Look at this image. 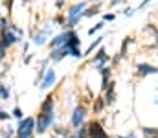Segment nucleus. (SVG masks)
<instances>
[{
    "instance_id": "f257e3e1",
    "label": "nucleus",
    "mask_w": 158,
    "mask_h": 138,
    "mask_svg": "<svg viewBox=\"0 0 158 138\" xmlns=\"http://www.w3.org/2000/svg\"><path fill=\"white\" fill-rule=\"evenodd\" d=\"M37 129L35 125V120L33 118H24L19 122V127L15 129L17 131V138H33V131Z\"/></svg>"
},
{
    "instance_id": "f03ea898",
    "label": "nucleus",
    "mask_w": 158,
    "mask_h": 138,
    "mask_svg": "<svg viewBox=\"0 0 158 138\" xmlns=\"http://www.w3.org/2000/svg\"><path fill=\"white\" fill-rule=\"evenodd\" d=\"M53 120H55V112L53 111H50V112H39L37 114V135L46 133V129L53 125Z\"/></svg>"
},
{
    "instance_id": "7ed1b4c3",
    "label": "nucleus",
    "mask_w": 158,
    "mask_h": 138,
    "mask_svg": "<svg viewBox=\"0 0 158 138\" xmlns=\"http://www.w3.org/2000/svg\"><path fill=\"white\" fill-rule=\"evenodd\" d=\"M85 118H86V107H85V105H77V107L74 109V112H72V118H70L72 127H76V129L83 127Z\"/></svg>"
},
{
    "instance_id": "20e7f679",
    "label": "nucleus",
    "mask_w": 158,
    "mask_h": 138,
    "mask_svg": "<svg viewBox=\"0 0 158 138\" xmlns=\"http://www.w3.org/2000/svg\"><path fill=\"white\" fill-rule=\"evenodd\" d=\"M88 135H90V138H110L105 133L103 125H101L99 122H96V120L88 123Z\"/></svg>"
},
{
    "instance_id": "39448f33",
    "label": "nucleus",
    "mask_w": 158,
    "mask_h": 138,
    "mask_svg": "<svg viewBox=\"0 0 158 138\" xmlns=\"http://www.w3.org/2000/svg\"><path fill=\"white\" fill-rule=\"evenodd\" d=\"M53 83H55V70H53V68H48V72H46V76H44V79H42V83H40L39 87L42 90H46V89H50Z\"/></svg>"
},
{
    "instance_id": "423d86ee",
    "label": "nucleus",
    "mask_w": 158,
    "mask_h": 138,
    "mask_svg": "<svg viewBox=\"0 0 158 138\" xmlns=\"http://www.w3.org/2000/svg\"><path fill=\"white\" fill-rule=\"evenodd\" d=\"M136 70L140 76H149V74H158V66H153V65H147V63H140L136 65Z\"/></svg>"
},
{
    "instance_id": "0eeeda50",
    "label": "nucleus",
    "mask_w": 158,
    "mask_h": 138,
    "mask_svg": "<svg viewBox=\"0 0 158 138\" xmlns=\"http://www.w3.org/2000/svg\"><path fill=\"white\" fill-rule=\"evenodd\" d=\"M70 52H68V48L66 46H61V48H55V50H52V53H50V59L52 61H61L64 55H68Z\"/></svg>"
},
{
    "instance_id": "6e6552de",
    "label": "nucleus",
    "mask_w": 158,
    "mask_h": 138,
    "mask_svg": "<svg viewBox=\"0 0 158 138\" xmlns=\"http://www.w3.org/2000/svg\"><path fill=\"white\" fill-rule=\"evenodd\" d=\"M19 41V37L17 35H13L9 30L7 31H2V46L6 48V46H11V44H15Z\"/></svg>"
},
{
    "instance_id": "1a4fd4ad",
    "label": "nucleus",
    "mask_w": 158,
    "mask_h": 138,
    "mask_svg": "<svg viewBox=\"0 0 158 138\" xmlns=\"http://www.w3.org/2000/svg\"><path fill=\"white\" fill-rule=\"evenodd\" d=\"M109 61V55H107V52H105V48H99V52L96 53V57H94V65L98 66V68H101L103 66V63H107Z\"/></svg>"
},
{
    "instance_id": "9d476101",
    "label": "nucleus",
    "mask_w": 158,
    "mask_h": 138,
    "mask_svg": "<svg viewBox=\"0 0 158 138\" xmlns=\"http://www.w3.org/2000/svg\"><path fill=\"white\" fill-rule=\"evenodd\" d=\"M53 103H55L53 96H46V98H44V101L40 103L39 112H50V111H53Z\"/></svg>"
},
{
    "instance_id": "9b49d317",
    "label": "nucleus",
    "mask_w": 158,
    "mask_h": 138,
    "mask_svg": "<svg viewBox=\"0 0 158 138\" xmlns=\"http://www.w3.org/2000/svg\"><path fill=\"white\" fill-rule=\"evenodd\" d=\"M142 133H143L145 138H158V129L156 127H143Z\"/></svg>"
},
{
    "instance_id": "f8f14e48",
    "label": "nucleus",
    "mask_w": 158,
    "mask_h": 138,
    "mask_svg": "<svg viewBox=\"0 0 158 138\" xmlns=\"http://www.w3.org/2000/svg\"><path fill=\"white\" fill-rule=\"evenodd\" d=\"M105 105H107V101H105V98H98V99L94 101V112H101Z\"/></svg>"
},
{
    "instance_id": "ddd939ff",
    "label": "nucleus",
    "mask_w": 158,
    "mask_h": 138,
    "mask_svg": "<svg viewBox=\"0 0 158 138\" xmlns=\"http://www.w3.org/2000/svg\"><path fill=\"white\" fill-rule=\"evenodd\" d=\"M0 94H2V101H7V99H9V96H11V94H9V89H7L4 83L0 85Z\"/></svg>"
},
{
    "instance_id": "4468645a",
    "label": "nucleus",
    "mask_w": 158,
    "mask_h": 138,
    "mask_svg": "<svg viewBox=\"0 0 158 138\" xmlns=\"http://www.w3.org/2000/svg\"><path fill=\"white\" fill-rule=\"evenodd\" d=\"M44 43H46V35L39 33V35H35V37H33V44H35V46H42Z\"/></svg>"
},
{
    "instance_id": "2eb2a0df",
    "label": "nucleus",
    "mask_w": 158,
    "mask_h": 138,
    "mask_svg": "<svg viewBox=\"0 0 158 138\" xmlns=\"http://www.w3.org/2000/svg\"><path fill=\"white\" fill-rule=\"evenodd\" d=\"M101 41H103V39H101V37H99V39H96V43H92V44L88 46V48H86V52H85V55H90V53H92V52H94V50H96V46L99 44V43H101Z\"/></svg>"
},
{
    "instance_id": "dca6fc26",
    "label": "nucleus",
    "mask_w": 158,
    "mask_h": 138,
    "mask_svg": "<svg viewBox=\"0 0 158 138\" xmlns=\"http://www.w3.org/2000/svg\"><path fill=\"white\" fill-rule=\"evenodd\" d=\"M11 114H13V116H15V118H17V120H19V122H20V120H24V118H22V114H24V112H22V111H20V107H15V109H13V112H11Z\"/></svg>"
},
{
    "instance_id": "f3484780",
    "label": "nucleus",
    "mask_w": 158,
    "mask_h": 138,
    "mask_svg": "<svg viewBox=\"0 0 158 138\" xmlns=\"http://www.w3.org/2000/svg\"><path fill=\"white\" fill-rule=\"evenodd\" d=\"M13 135H17V131H13V129H9V127H7V131H6V129L2 131V138H13Z\"/></svg>"
},
{
    "instance_id": "a211bd4d",
    "label": "nucleus",
    "mask_w": 158,
    "mask_h": 138,
    "mask_svg": "<svg viewBox=\"0 0 158 138\" xmlns=\"http://www.w3.org/2000/svg\"><path fill=\"white\" fill-rule=\"evenodd\" d=\"M101 28H103V24H101V22H99V24H96V26H94V28H90V30H88V33H90V35H94V33H96V31H99V30H101Z\"/></svg>"
},
{
    "instance_id": "6ab92c4d",
    "label": "nucleus",
    "mask_w": 158,
    "mask_h": 138,
    "mask_svg": "<svg viewBox=\"0 0 158 138\" xmlns=\"http://www.w3.org/2000/svg\"><path fill=\"white\" fill-rule=\"evenodd\" d=\"M98 9H99L98 6H94V7H90L88 11H85V17H90V15H94V13H98Z\"/></svg>"
},
{
    "instance_id": "aec40b11",
    "label": "nucleus",
    "mask_w": 158,
    "mask_h": 138,
    "mask_svg": "<svg viewBox=\"0 0 158 138\" xmlns=\"http://www.w3.org/2000/svg\"><path fill=\"white\" fill-rule=\"evenodd\" d=\"M0 118H2V122H6V120H9V114H7L6 111H2V112H0Z\"/></svg>"
},
{
    "instance_id": "412c9836",
    "label": "nucleus",
    "mask_w": 158,
    "mask_h": 138,
    "mask_svg": "<svg viewBox=\"0 0 158 138\" xmlns=\"http://www.w3.org/2000/svg\"><path fill=\"white\" fill-rule=\"evenodd\" d=\"M123 15H125V17H131V15H132V9H131V7L123 9Z\"/></svg>"
},
{
    "instance_id": "4be33fe9",
    "label": "nucleus",
    "mask_w": 158,
    "mask_h": 138,
    "mask_svg": "<svg viewBox=\"0 0 158 138\" xmlns=\"http://www.w3.org/2000/svg\"><path fill=\"white\" fill-rule=\"evenodd\" d=\"M103 19H105V20H114V15H112V13H109V15H105Z\"/></svg>"
},
{
    "instance_id": "5701e85b",
    "label": "nucleus",
    "mask_w": 158,
    "mask_h": 138,
    "mask_svg": "<svg viewBox=\"0 0 158 138\" xmlns=\"http://www.w3.org/2000/svg\"><path fill=\"white\" fill-rule=\"evenodd\" d=\"M121 0H110V6H116V4H119Z\"/></svg>"
},
{
    "instance_id": "b1692460",
    "label": "nucleus",
    "mask_w": 158,
    "mask_h": 138,
    "mask_svg": "<svg viewBox=\"0 0 158 138\" xmlns=\"http://www.w3.org/2000/svg\"><path fill=\"white\" fill-rule=\"evenodd\" d=\"M70 138H79V136L76 135V133H74V135H70Z\"/></svg>"
},
{
    "instance_id": "393cba45",
    "label": "nucleus",
    "mask_w": 158,
    "mask_h": 138,
    "mask_svg": "<svg viewBox=\"0 0 158 138\" xmlns=\"http://www.w3.org/2000/svg\"><path fill=\"white\" fill-rule=\"evenodd\" d=\"M118 138H134V136H132V135H131V136H118Z\"/></svg>"
}]
</instances>
